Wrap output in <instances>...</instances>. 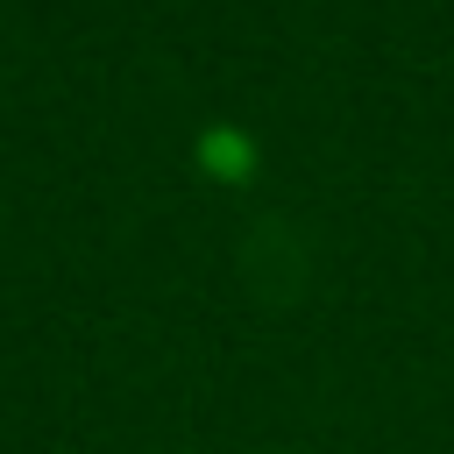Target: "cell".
<instances>
[]
</instances>
